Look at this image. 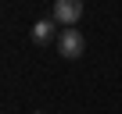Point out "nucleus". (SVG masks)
<instances>
[{
  "label": "nucleus",
  "mask_w": 122,
  "mask_h": 114,
  "mask_svg": "<svg viewBox=\"0 0 122 114\" xmlns=\"http://www.w3.org/2000/svg\"><path fill=\"white\" fill-rule=\"evenodd\" d=\"M83 50H86V39H83V32H79V29H61V36H57V53H61V57L79 61Z\"/></svg>",
  "instance_id": "1"
},
{
  "label": "nucleus",
  "mask_w": 122,
  "mask_h": 114,
  "mask_svg": "<svg viewBox=\"0 0 122 114\" xmlns=\"http://www.w3.org/2000/svg\"><path fill=\"white\" fill-rule=\"evenodd\" d=\"M83 18V0H54V22L61 29H76Z\"/></svg>",
  "instance_id": "2"
},
{
  "label": "nucleus",
  "mask_w": 122,
  "mask_h": 114,
  "mask_svg": "<svg viewBox=\"0 0 122 114\" xmlns=\"http://www.w3.org/2000/svg\"><path fill=\"white\" fill-rule=\"evenodd\" d=\"M57 22L54 18H43V22H36L32 25V43H40V46H47V43H57Z\"/></svg>",
  "instance_id": "3"
}]
</instances>
